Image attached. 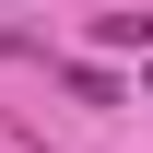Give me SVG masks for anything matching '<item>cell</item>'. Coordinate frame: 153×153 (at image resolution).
I'll return each mask as SVG.
<instances>
[{"label": "cell", "instance_id": "6da1fadb", "mask_svg": "<svg viewBox=\"0 0 153 153\" xmlns=\"http://www.w3.org/2000/svg\"><path fill=\"white\" fill-rule=\"evenodd\" d=\"M94 36H106V47H130V59H153V12H94Z\"/></svg>", "mask_w": 153, "mask_h": 153}, {"label": "cell", "instance_id": "277c9868", "mask_svg": "<svg viewBox=\"0 0 153 153\" xmlns=\"http://www.w3.org/2000/svg\"><path fill=\"white\" fill-rule=\"evenodd\" d=\"M141 94H153V59H141Z\"/></svg>", "mask_w": 153, "mask_h": 153}, {"label": "cell", "instance_id": "7a4b0ae2", "mask_svg": "<svg viewBox=\"0 0 153 153\" xmlns=\"http://www.w3.org/2000/svg\"><path fill=\"white\" fill-rule=\"evenodd\" d=\"M47 71H59V82H71V94H82V106H118V82L94 71V59H47Z\"/></svg>", "mask_w": 153, "mask_h": 153}, {"label": "cell", "instance_id": "3957f363", "mask_svg": "<svg viewBox=\"0 0 153 153\" xmlns=\"http://www.w3.org/2000/svg\"><path fill=\"white\" fill-rule=\"evenodd\" d=\"M0 59H47V36H36V24H12V12H0Z\"/></svg>", "mask_w": 153, "mask_h": 153}]
</instances>
